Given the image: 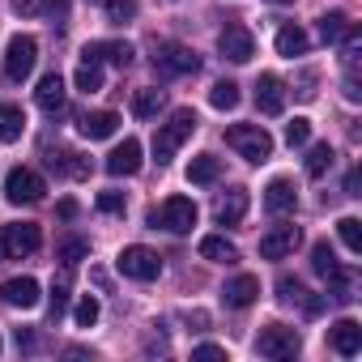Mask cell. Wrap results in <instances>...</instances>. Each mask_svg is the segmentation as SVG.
<instances>
[{
  "label": "cell",
  "mask_w": 362,
  "mask_h": 362,
  "mask_svg": "<svg viewBox=\"0 0 362 362\" xmlns=\"http://www.w3.org/2000/svg\"><path fill=\"white\" fill-rule=\"evenodd\" d=\"M13 13H22V18H35V13H39V0H13Z\"/></svg>",
  "instance_id": "ee69618b"
},
{
  "label": "cell",
  "mask_w": 362,
  "mask_h": 362,
  "mask_svg": "<svg viewBox=\"0 0 362 362\" xmlns=\"http://www.w3.org/2000/svg\"><path fill=\"white\" fill-rule=\"evenodd\" d=\"M0 298H5L9 307L30 311V307H39V281L35 277H9L5 286H0Z\"/></svg>",
  "instance_id": "9a60e30c"
},
{
  "label": "cell",
  "mask_w": 362,
  "mask_h": 362,
  "mask_svg": "<svg viewBox=\"0 0 362 362\" xmlns=\"http://www.w3.org/2000/svg\"><path fill=\"white\" fill-rule=\"evenodd\" d=\"M0 243H5V256H9V260H22V256H30V252L43 247V230H39L35 222H18V226H5V230H0Z\"/></svg>",
  "instance_id": "30bf717a"
},
{
  "label": "cell",
  "mask_w": 362,
  "mask_h": 362,
  "mask_svg": "<svg viewBox=\"0 0 362 362\" xmlns=\"http://www.w3.org/2000/svg\"><path fill=\"white\" fill-rule=\"evenodd\" d=\"M337 264H341V260H337V252H332L328 243H315V247H311V269H315L320 277H332Z\"/></svg>",
  "instance_id": "836d02e7"
},
{
  "label": "cell",
  "mask_w": 362,
  "mask_h": 362,
  "mask_svg": "<svg viewBox=\"0 0 362 362\" xmlns=\"http://www.w3.org/2000/svg\"><path fill=\"white\" fill-rule=\"evenodd\" d=\"M324 281H328V294H332L337 303L358 298V294H354V290H358V273H354V269H341V264H337V273H332V277H324Z\"/></svg>",
  "instance_id": "4316f807"
},
{
  "label": "cell",
  "mask_w": 362,
  "mask_h": 362,
  "mask_svg": "<svg viewBox=\"0 0 362 362\" xmlns=\"http://www.w3.org/2000/svg\"><path fill=\"white\" fill-rule=\"evenodd\" d=\"M256 107H260L264 115H281V111H286V86H281V77L264 73V77L256 81Z\"/></svg>",
  "instance_id": "2e32d148"
},
{
  "label": "cell",
  "mask_w": 362,
  "mask_h": 362,
  "mask_svg": "<svg viewBox=\"0 0 362 362\" xmlns=\"http://www.w3.org/2000/svg\"><path fill=\"white\" fill-rule=\"evenodd\" d=\"M0 260H5V243H0Z\"/></svg>",
  "instance_id": "c3c4849f"
},
{
  "label": "cell",
  "mask_w": 362,
  "mask_h": 362,
  "mask_svg": "<svg viewBox=\"0 0 362 362\" xmlns=\"http://www.w3.org/2000/svg\"><path fill=\"white\" fill-rule=\"evenodd\" d=\"M81 60H94V64H115V69H128L132 64V43H86Z\"/></svg>",
  "instance_id": "e0dca14e"
},
{
  "label": "cell",
  "mask_w": 362,
  "mask_h": 362,
  "mask_svg": "<svg viewBox=\"0 0 362 362\" xmlns=\"http://www.w3.org/2000/svg\"><path fill=\"white\" fill-rule=\"evenodd\" d=\"M197 124H201V119H197L192 107H179V111L153 132V158H158V162H170V158L179 153V145H184V141L197 132Z\"/></svg>",
  "instance_id": "6da1fadb"
},
{
  "label": "cell",
  "mask_w": 362,
  "mask_h": 362,
  "mask_svg": "<svg viewBox=\"0 0 362 362\" xmlns=\"http://www.w3.org/2000/svg\"><path fill=\"white\" fill-rule=\"evenodd\" d=\"M153 69L162 77H188V73L201 69V56L192 47H184V43H162L158 56H153Z\"/></svg>",
  "instance_id": "8992f818"
},
{
  "label": "cell",
  "mask_w": 362,
  "mask_h": 362,
  "mask_svg": "<svg viewBox=\"0 0 362 362\" xmlns=\"http://www.w3.org/2000/svg\"><path fill=\"white\" fill-rule=\"evenodd\" d=\"M73 320H77V328H94V324H98V298L81 294L77 307H73Z\"/></svg>",
  "instance_id": "d590c367"
},
{
  "label": "cell",
  "mask_w": 362,
  "mask_h": 362,
  "mask_svg": "<svg viewBox=\"0 0 362 362\" xmlns=\"http://www.w3.org/2000/svg\"><path fill=\"white\" fill-rule=\"evenodd\" d=\"M256 298H260V277H252V273H239V277H230V281L222 286V303L235 307V311L252 307Z\"/></svg>",
  "instance_id": "4fadbf2b"
},
{
  "label": "cell",
  "mask_w": 362,
  "mask_h": 362,
  "mask_svg": "<svg viewBox=\"0 0 362 362\" xmlns=\"http://www.w3.org/2000/svg\"><path fill=\"white\" fill-rule=\"evenodd\" d=\"M35 103H39L47 115H56V111L64 107V81H60V73H47V77L39 81V90H35Z\"/></svg>",
  "instance_id": "44dd1931"
},
{
  "label": "cell",
  "mask_w": 362,
  "mask_h": 362,
  "mask_svg": "<svg viewBox=\"0 0 362 362\" xmlns=\"http://www.w3.org/2000/svg\"><path fill=\"white\" fill-rule=\"evenodd\" d=\"M149 226L158 230H170V235H188L197 226V205L188 197H166L158 209H149Z\"/></svg>",
  "instance_id": "3957f363"
},
{
  "label": "cell",
  "mask_w": 362,
  "mask_h": 362,
  "mask_svg": "<svg viewBox=\"0 0 362 362\" xmlns=\"http://www.w3.org/2000/svg\"><path fill=\"white\" fill-rule=\"evenodd\" d=\"M64 311H69V277H60L52 286V320H60Z\"/></svg>",
  "instance_id": "f35d334b"
},
{
  "label": "cell",
  "mask_w": 362,
  "mask_h": 362,
  "mask_svg": "<svg viewBox=\"0 0 362 362\" xmlns=\"http://www.w3.org/2000/svg\"><path fill=\"white\" fill-rule=\"evenodd\" d=\"M294 205H298V192H294V184H290V179H273V184L264 188V209H269L273 218H281V214H294Z\"/></svg>",
  "instance_id": "ac0fdd59"
},
{
  "label": "cell",
  "mask_w": 362,
  "mask_h": 362,
  "mask_svg": "<svg viewBox=\"0 0 362 362\" xmlns=\"http://www.w3.org/2000/svg\"><path fill=\"white\" fill-rule=\"evenodd\" d=\"M349 26H354V22H349L345 13H324V18H320V39H324V43H341Z\"/></svg>",
  "instance_id": "4dcf8cb0"
},
{
  "label": "cell",
  "mask_w": 362,
  "mask_h": 362,
  "mask_svg": "<svg viewBox=\"0 0 362 362\" xmlns=\"http://www.w3.org/2000/svg\"><path fill=\"white\" fill-rule=\"evenodd\" d=\"M77 90H81V94H98V90H103V64L81 60V69H77Z\"/></svg>",
  "instance_id": "1f68e13d"
},
{
  "label": "cell",
  "mask_w": 362,
  "mask_h": 362,
  "mask_svg": "<svg viewBox=\"0 0 362 362\" xmlns=\"http://www.w3.org/2000/svg\"><path fill=\"white\" fill-rule=\"evenodd\" d=\"M47 166H52V170H64V175H73V179H86V175H90V162H86L81 153H73V149L47 153Z\"/></svg>",
  "instance_id": "484cf974"
},
{
  "label": "cell",
  "mask_w": 362,
  "mask_h": 362,
  "mask_svg": "<svg viewBox=\"0 0 362 362\" xmlns=\"http://www.w3.org/2000/svg\"><path fill=\"white\" fill-rule=\"evenodd\" d=\"M98 209L103 214H124L128 201H124V192H98Z\"/></svg>",
  "instance_id": "60d3db41"
},
{
  "label": "cell",
  "mask_w": 362,
  "mask_h": 362,
  "mask_svg": "<svg viewBox=\"0 0 362 362\" xmlns=\"http://www.w3.org/2000/svg\"><path fill=\"white\" fill-rule=\"evenodd\" d=\"M43 192H47L43 175L30 170V166H13V170L5 175V197H9L13 205H35V201H43Z\"/></svg>",
  "instance_id": "5b68a950"
},
{
  "label": "cell",
  "mask_w": 362,
  "mask_h": 362,
  "mask_svg": "<svg viewBox=\"0 0 362 362\" xmlns=\"http://www.w3.org/2000/svg\"><path fill=\"white\" fill-rule=\"evenodd\" d=\"M86 256H90V243H86V239H77V235H69V239H60V243H56V260H64L69 269H73V264H81Z\"/></svg>",
  "instance_id": "f546056e"
},
{
  "label": "cell",
  "mask_w": 362,
  "mask_h": 362,
  "mask_svg": "<svg viewBox=\"0 0 362 362\" xmlns=\"http://www.w3.org/2000/svg\"><path fill=\"white\" fill-rule=\"evenodd\" d=\"M298 243H303V230H298V226H273V230L260 239V256H264V260H286Z\"/></svg>",
  "instance_id": "8fae6325"
},
{
  "label": "cell",
  "mask_w": 362,
  "mask_h": 362,
  "mask_svg": "<svg viewBox=\"0 0 362 362\" xmlns=\"http://www.w3.org/2000/svg\"><path fill=\"white\" fill-rule=\"evenodd\" d=\"M201 256H205V260H214V264H235V260H239L235 243H230V239H222V235H205V239H201Z\"/></svg>",
  "instance_id": "d4e9b609"
},
{
  "label": "cell",
  "mask_w": 362,
  "mask_h": 362,
  "mask_svg": "<svg viewBox=\"0 0 362 362\" xmlns=\"http://www.w3.org/2000/svg\"><path fill=\"white\" fill-rule=\"evenodd\" d=\"M115 269L124 273V277H132V281H153L158 273H162V260H158V252H149V247H124L119 252V260H115Z\"/></svg>",
  "instance_id": "52a82bcc"
},
{
  "label": "cell",
  "mask_w": 362,
  "mask_h": 362,
  "mask_svg": "<svg viewBox=\"0 0 362 362\" xmlns=\"http://www.w3.org/2000/svg\"><path fill=\"white\" fill-rule=\"evenodd\" d=\"M56 214H60V218H77V201H60Z\"/></svg>",
  "instance_id": "7dc6e473"
},
{
  "label": "cell",
  "mask_w": 362,
  "mask_h": 362,
  "mask_svg": "<svg viewBox=\"0 0 362 362\" xmlns=\"http://www.w3.org/2000/svg\"><path fill=\"white\" fill-rule=\"evenodd\" d=\"M22 132H26L22 107H18V103H0V141L13 145V141H22Z\"/></svg>",
  "instance_id": "7402d4cb"
},
{
  "label": "cell",
  "mask_w": 362,
  "mask_h": 362,
  "mask_svg": "<svg viewBox=\"0 0 362 362\" xmlns=\"http://www.w3.org/2000/svg\"><path fill=\"white\" fill-rule=\"evenodd\" d=\"M39 341H35V332L30 328H18V349H35Z\"/></svg>",
  "instance_id": "f6af8a7d"
},
{
  "label": "cell",
  "mask_w": 362,
  "mask_h": 362,
  "mask_svg": "<svg viewBox=\"0 0 362 362\" xmlns=\"http://www.w3.org/2000/svg\"><path fill=\"white\" fill-rule=\"evenodd\" d=\"M328 345H332L341 358H354V354L362 349V324H358V320H337V324L328 328Z\"/></svg>",
  "instance_id": "5bb4252c"
},
{
  "label": "cell",
  "mask_w": 362,
  "mask_h": 362,
  "mask_svg": "<svg viewBox=\"0 0 362 362\" xmlns=\"http://www.w3.org/2000/svg\"><path fill=\"white\" fill-rule=\"evenodd\" d=\"M218 175H222V158H214V153H197L188 162V184H214Z\"/></svg>",
  "instance_id": "cb8c5ba5"
},
{
  "label": "cell",
  "mask_w": 362,
  "mask_h": 362,
  "mask_svg": "<svg viewBox=\"0 0 362 362\" xmlns=\"http://www.w3.org/2000/svg\"><path fill=\"white\" fill-rule=\"evenodd\" d=\"M307 47H311V39H307L303 26H281L277 30V56L294 60V56H307Z\"/></svg>",
  "instance_id": "603a6c76"
},
{
  "label": "cell",
  "mask_w": 362,
  "mask_h": 362,
  "mask_svg": "<svg viewBox=\"0 0 362 362\" xmlns=\"http://www.w3.org/2000/svg\"><path fill=\"white\" fill-rule=\"evenodd\" d=\"M192 358H226V349H222V345H214V341H205V345H197V349H192Z\"/></svg>",
  "instance_id": "7bdbcfd3"
},
{
  "label": "cell",
  "mask_w": 362,
  "mask_h": 362,
  "mask_svg": "<svg viewBox=\"0 0 362 362\" xmlns=\"http://www.w3.org/2000/svg\"><path fill=\"white\" fill-rule=\"evenodd\" d=\"M337 235H341V243H345L354 256L362 252V222H358V218H341V222H337Z\"/></svg>",
  "instance_id": "e575fe53"
},
{
  "label": "cell",
  "mask_w": 362,
  "mask_h": 362,
  "mask_svg": "<svg viewBox=\"0 0 362 362\" xmlns=\"http://www.w3.org/2000/svg\"><path fill=\"white\" fill-rule=\"evenodd\" d=\"M307 141H311V119H303V115L290 119V124H286V145L298 149V145H307Z\"/></svg>",
  "instance_id": "8d00e7d4"
},
{
  "label": "cell",
  "mask_w": 362,
  "mask_h": 362,
  "mask_svg": "<svg viewBox=\"0 0 362 362\" xmlns=\"http://www.w3.org/2000/svg\"><path fill=\"white\" fill-rule=\"evenodd\" d=\"M94 5H107V0H94Z\"/></svg>",
  "instance_id": "681fc988"
},
{
  "label": "cell",
  "mask_w": 362,
  "mask_h": 362,
  "mask_svg": "<svg viewBox=\"0 0 362 362\" xmlns=\"http://www.w3.org/2000/svg\"><path fill=\"white\" fill-rule=\"evenodd\" d=\"M277 298L281 303H307V290L298 277H277Z\"/></svg>",
  "instance_id": "74e56055"
},
{
  "label": "cell",
  "mask_w": 362,
  "mask_h": 362,
  "mask_svg": "<svg viewBox=\"0 0 362 362\" xmlns=\"http://www.w3.org/2000/svg\"><path fill=\"white\" fill-rule=\"evenodd\" d=\"M358 184H362L358 170H349V179H345V197H362V192H358Z\"/></svg>",
  "instance_id": "bcb514c9"
},
{
  "label": "cell",
  "mask_w": 362,
  "mask_h": 362,
  "mask_svg": "<svg viewBox=\"0 0 362 362\" xmlns=\"http://www.w3.org/2000/svg\"><path fill=\"white\" fill-rule=\"evenodd\" d=\"M35 60H39V43L30 35H13L9 47H5V81L9 86H22L35 73Z\"/></svg>",
  "instance_id": "277c9868"
},
{
  "label": "cell",
  "mask_w": 362,
  "mask_h": 362,
  "mask_svg": "<svg viewBox=\"0 0 362 362\" xmlns=\"http://www.w3.org/2000/svg\"><path fill=\"white\" fill-rule=\"evenodd\" d=\"M162 103H166L162 90H136V94H132V115H136V119H153V115L162 111Z\"/></svg>",
  "instance_id": "83f0119b"
},
{
  "label": "cell",
  "mask_w": 362,
  "mask_h": 362,
  "mask_svg": "<svg viewBox=\"0 0 362 362\" xmlns=\"http://www.w3.org/2000/svg\"><path fill=\"white\" fill-rule=\"evenodd\" d=\"M141 162H145V158H141V141H136V136H124V145H115V149L107 153V175H115V179H119V175H136Z\"/></svg>",
  "instance_id": "7c38bea8"
},
{
  "label": "cell",
  "mask_w": 362,
  "mask_h": 362,
  "mask_svg": "<svg viewBox=\"0 0 362 362\" xmlns=\"http://www.w3.org/2000/svg\"><path fill=\"white\" fill-rule=\"evenodd\" d=\"M218 52H222L230 64H247V60L256 56V39H252V30H247V26L226 22V26H222V35H218Z\"/></svg>",
  "instance_id": "ba28073f"
},
{
  "label": "cell",
  "mask_w": 362,
  "mask_h": 362,
  "mask_svg": "<svg viewBox=\"0 0 362 362\" xmlns=\"http://www.w3.org/2000/svg\"><path fill=\"white\" fill-rule=\"evenodd\" d=\"M298 345H303L298 332L286 328V324H269V328H260V337H256V354H264V358H294Z\"/></svg>",
  "instance_id": "9c48e42d"
},
{
  "label": "cell",
  "mask_w": 362,
  "mask_h": 362,
  "mask_svg": "<svg viewBox=\"0 0 362 362\" xmlns=\"http://www.w3.org/2000/svg\"><path fill=\"white\" fill-rule=\"evenodd\" d=\"M332 162H337V153H332V145L324 141V145H311V153H307V162H303V166H307V175H311V179H324Z\"/></svg>",
  "instance_id": "f1b7e54d"
},
{
  "label": "cell",
  "mask_w": 362,
  "mask_h": 362,
  "mask_svg": "<svg viewBox=\"0 0 362 362\" xmlns=\"http://www.w3.org/2000/svg\"><path fill=\"white\" fill-rule=\"evenodd\" d=\"M77 128H81V136H90V141H107V136H115L119 115H115V111H86V115L77 119Z\"/></svg>",
  "instance_id": "d6986e66"
},
{
  "label": "cell",
  "mask_w": 362,
  "mask_h": 362,
  "mask_svg": "<svg viewBox=\"0 0 362 362\" xmlns=\"http://www.w3.org/2000/svg\"><path fill=\"white\" fill-rule=\"evenodd\" d=\"M243 214H247V188H230L214 209L218 226H235V222H243Z\"/></svg>",
  "instance_id": "ffe728a7"
},
{
  "label": "cell",
  "mask_w": 362,
  "mask_h": 362,
  "mask_svg": "<svg viewBox=\"0 0 362 362\" xmlns=\"http://www.w3.org/2000/svg\"><path fill=\"white\" fill-rule=\"evenodd\" d=\"M209 103H214L218 111H235V107H239V86H235V81H218V86L209 90Z\"/></svg>",
  "instance_id": "d6a6232c"
},
{
  "label": "cell",
  "mask_w": 362,
  "mask_h": 362,
  "mask_svg": "<svg viewBox=\"0 0 362 362\" xmlns=\"http://www.w3.org/2000/svg\"><path fill=\"white\" fill-rule=\"evenodd\" d=\"M103 9H107V18H111V22H128V18L136 13V0H107Z\"/></svg>",
  "instance_id": "ab89813d"
},
{
  "label": "cell",
  "mask_w": 362,
  "mask_h": 362,
  "mask_svg": "<svg viewBox=\"0 0 362 362\" xmlns=\"http://www.w3.org/2000/svg\"><path fill=\"white\" fill-rule=\"evenodd\" d=\"M39 13H47V18H69V0H39Z\"/></svg>",
  "instance_id": "b9f144b4"
},
{
  "label": "cell",
  "mask_w": 362,
  "mask_h": 362,
  "mask_svg": "<svg viewBox=\"0 0 362 362\" xmlns=\"http://www.w3.org/2000/svg\"><path fill=\"white\" fill-rule=\"evenodd\" d=\"M226 145L247 158V162H269L273 158V136L264 132V124H235L226 128Z\"/></svg>",
  "instance_id": "7a4b0ae2"
}]
</instances>
